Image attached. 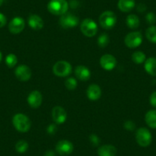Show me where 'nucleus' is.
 Segmentation results:
<instances>
[{"label": "nucleus", "instance_id": "nucleus-1", "mask_svg": "<svg viewBox=\"0 0 156 156\" xmlns=\"http://www.w3.org/2000/svg\"><path fill=\"white\" fill-rule=\"evenodd\" d=\"M12 124L15 129L19 133H27L31 129V121L23 113L16 114L12 118Z\"/></svg>", "mask_w": 156, "mask_h": 156}, {"label": "nucleus", "instance_id": "nucleus-2", "mask_svg": "<svg viewBox=\"0 0 156 156\" xmlns=\"http://www.w3.org/2000/svg\"><path fill=\"white\" fill-rule=\"evenodd\" d=\"M68 6L66 0H51L48 4V9L55 16H62L67 12Z\"/></svg>", "mask_w": 156, "mask_h": 156}, {"label": "nucleus", "instance_id": "nucleus-3", "mask_svg": "<svg viewBox=\"0 0 156 156\" xmlns=\"http://www.w3.org/2000/svg\"><path fill=\"white\" fill-rule=\"evenodd\" d=\"M100 26L106 30L112 29L116 23V16L112 11H105L99 18Z\"/></svg>", "mask_w": 156, "mask_h": 156}, {"label": "nucleus", "instance_id": "nucleus-4", "mask_svg": "<svg viewBox=\"0 0 156 156\" xmlns=\"http://www.w3.org/2000/svg\"><path fill=\"white\" fill-rule=\"evenodd\" d=\"M136 139L141 147H148L152 141V136L149 130L145 127L139 128L136 133Z\"/></svg>", "mask_w": 156, "mask_h": 156}, {"label": "nucleus", "instance_id": "nucleus-5", "mask_svg": "<svg viewBox=\"0 0 156 156\" xmlns=\"http://www.w3.org/2000/svg\"><path fill=\"white\" fill-rule=\"evenodd\" d=\"M72 72V66L66 61H59L53 66V73L56 76L65 77L70 75Z\"/></svg>", "mask_w": 156, "mask_h": 156}, {"label": "nucleus", "instance_id": "nucleus-6", "mask_svg": "<svg viewBox=\"0 0 156 156\" xmlns=\"http://www.w3.org/2000/svg\"><path fill=\"white\" fill-rule=\"evenodd\" d=\"M142 40H143V37H142V33L139 31H133V32L129 33L126 36L124 41H125V44L129 48H136L141 45Z\"/></svg>", "mask_w": 156, "mask_h": 156}, {"label": "nucleus", "instance_id": "nucleus-7", "mask_svg": "<svg viewBox=\"0 0 156 156\" xmlns=\"http://www.w3.org/2000/svg\"><path fill=\"white\" fill-rule=\"evenodd\" d=\"M59 23L61 26L64 29H70L78 25L79 19L74 14L66 12L65 14L61 16Z\"/></svg>", "mask_w": 156, "mask_h": 156}, {"label": "nucleus", "instance_id": "nucleus-8", "mask_svg": "<svg viewBox=\"0 0 156 156\" xmlns=\"http://www.w3.org/2000/svg\"><path fill=\"white\" fill-rule=\"evenodd\" d=\"M80 30L87 37H94L97 33V25L93 19H86L80 24Z\"/></svg>", "mask_w": 156, "mask_h": 156}, {"label": "nucleus", "instance_id": "nucleus-9", "mask_svg": "<svg viewBox=\"0 0 156 156\" xmlns=\"http://www.w3.org/2000/svg\"><path fill=\"white\" fill-rule=\"evenodd\" d=\"M56 151L61 156H66L71 154L73 151V145L70 141L62 139L56 145Z\"/></svg>", "mask_w": 156, "mask_h": 156}, {"label": "nucleus", "instance_id": "nucleus-10", "mask_svg": "<svg viewBox=\"0 0 156 156\" xmlns=\"http://www.w3.org/2000/svg\"><path fill=\"white\" fill-rule=\"evenodd\" d=\"M15 75L18 80L21 81H28L31 76V70L25 64H21L16 67L15 70Z\"/></svg>", "mask_w": 156, "mask_h": 156}, {"label": "nucleus", "instance_id": "nucleus-11", "mask_svg": "<svg viewBox=\"0 0 156 156\" xmlns=\"http://www.w3.org/2000/svg\"><path fill=\"white\" fill-rule=\"evenodd\" d=\"M25 26V20L21 17H15L9 24V30L12 34H19L22 32Z\"/></svg>", "mask_w": 156, "mask_h": 156}, {"label": "nucleus", "instance_id": "nucleus-12", "mask_svg": "<svg viewBox=\"0 0 156 156\" xmlns=\"http://www.w3.org/2000/svg\"><path fill=\"white\" fill-rule=\"evenodd\" d=\"M42 94L38 90H33L28 94L27 102L32 109H37L42 103Z\"/></svg>", "mask_w": 156, "mask_h": 156}, {"label": "nucleus", "instance_id": "nucleus-13", "mask_svg": "<svg viewBox=\"0 0 156 156\" xmlns=\"http://www.w3.org/2000/svg\"><path fill=\"white\" fill-rule=\"evenodd\" d=\"M52 119L57 124H63L67 119V112L63 107L56 106L52 109Z\"/></svg>", "mask_w": 156, "mask_h": 156}, {"label": "nucleus", "instance_id": "nucleus-14", "mask_svg": "<svg viewBox=\"0 0 156 156\" xmlns=\"http://www.w3.org/2000/svg\"><path fill=\"white\" fill-rule=\"evenodd\" d=\"M100 64L102 68L106 70H112L116 66V59L115 57L109 54H106L100 58Z\"/></svg>", "mask_w": 156, "mask_h": 156}, {"label": "nucleus", "instance_id": "nucleus-15", "mask_svg": "<svg viewBox=\"0 0 156 156\" xmlns=\"http://www.w3.org/2000/svg\"><path fill=\"white\" fill-rule=\"evenodd\" d=\"M102 95V90L100 86L96 83H93L88 87L87 90V96L88 99L93 101L99 100Z\"/></svg>", "mask_w": 156, "mask_h": 156}, {"label": "nucleus", "instance_id": "nucleus-16", "mask_svg": "<svg viewBox=\"0 0 156 156\" xmlns=\"http://www.w3.org/2000/svg\"><path fill=\"white\" fill-rule=\"evenodd\" d=\"M28 23L30 28L34 31H39L44 27V21L37 15H31L28 17Z\"/></svg>", "mask_w": 156, "mask_h": 156}, {"label": "nucleus", "instance_id": "nucleus-17", "mask_svg": "<svg viewBox=\"0 0 156 156\" xmlns=\"http://www.w3.org/2000/svg\"><path fill=\"white\" fill-rule=\"evenodd\" d=\"M75 75L78 80L87 81L90 78L91 73L88 67L83 65H79L75 68Z\"/></svg>", "mask_w": 156, "mask_h": 156}, {"label": "nucleus", "instance_id": "nucleus-18", "mask_svg": "<svg viewBox=\"0 0 156 156\" xmlns=\"http://www.w3.org/2000/svg\"><path fill=\"white\" fill-rule=\"evenodd\" d=\"M99 156H115L117 149L112 145H103L97 150Z\"/></svg>", "mask_w": 156, "mask_h": 156}, {"label": "nucleus", "instance_id": "nucleus-19", "mask_svg": "<svg viewBox=\"0 0 156 156\" xmlns=\"http://www.w3.org/2000/svg\"><path fill=\"white\" fill-rule=\"evenodd\" d=\"M135 5V0H119L118 2V8L123 12H129L134 9Z\"/></svg>", "mask_w": 156, "mask_h": 156}, {"label": "nucleus", "instance_id": "nucleus-20", "mask_svg": "<svg viewBox=\"0 0 156 156\" xmlns=\"http://www.w3.org/2000/svg\"><path fill=\"white\" fill-rule=\"evenodd\" d=\"M145 70L148 74L156 76V58H149L145 61Z\"/></svg>", "mask_w": 156, "mask_h": 156}, {"label": "nucleus", "instance_id": "nucleus-21", "mask_svg": "<svg viewBox=\"0 0 156 156\" xmlns=\"http://www.w3.org/2000/svg\"><path fill=\"white\" fill-rule=\"evenodd\" d=\"M145 120L147 126L151 129H156V109H151L145 114Z\"/></svg>", "mask_w": 156, "mask_h": 156}, {"label": "nucleus", "instance_id": "nucleus-22", "mask_svg": "<svg viewBox=\"0 0 156 156\" xmlns=\"http://www.w3.org/2000/svg\"><path fill=\"white\" fill-rule=\"evenodd\" d=\"M140 21L139 17L136 15L131 14L127 16L126 18V25L131 29H136L139 26Z\"/></svg>", "mask_w": 156, "mask_h": 156}, {"label": "nucleus", "instance_id": "nucleus-23", "mask_svg": "<svg viewBox=\"0 0 156 156\" xmlns=\"http://www.w3.org/2000/svg\"><path fill=\"white\" fill-rule=\"evenodd\" d=\"M145 36L150 42L156 44V26L151 25L148 27L145 31Z\"/></svg>", "mask_w": 156, "mask_h": 156}, {"label": "nucleus", "instance_id": "nucleus-24", "mask_svg": "<svg viewBox=\"0 0 156 156\" xmlns=\"http://www.w3.org/2000/svg\"><path fill=\"white\" fill-rule=\"evenodd\" d=\"M132 60L134 63L137 64H141L144 63L146 60V56H145V53L140 51L134 52L132 55Z\"/></svg>", "mask_w": 156, "mask_h": 156}, {"label": "nucleus", "instance_id": "nucleus-25", "mask_svg": "<svg viewBox=\"0 0 156 156\" xmlns=\"http://www.w3.org/2000/svg\"><path fill=\"white\" fill-rule=\"evenodd\" d=\"M109 37L106 33H103L100 34L97 39V44L100 48H104L109 44Z\"/></svg>", "mask_w": 156, "mask_h": 156}, {"label": "nucleus", "instance_id": "nucleus-26", "mask_svg": "<svg viewBox=\"0 0 156 156\" xmlns=\"http://www.w3.org/2000/svg\"><path fill=\"white\" fill-rule=\"evenodd\" d=\"M28 148H29V145H28V143L25 140H19L16 144V151L18 153H20V154L26 152Z\"/></svg>", "mask_w": 156, "mask_h": 156}, {"label": "nucleus", "instance_id": "nucleus-27", "mask_svg": "<svg viewBox=\"0 0 156 156\" xmlns=\"http://www.w3.org/2000/svg\"><path fill=\"white\" fill-rule=\"evenodd\" d=\"M18 62V58L14 54H9L5 58V64L9 68H12L16 65Z\"/></svg>", "mask_w": 156, "mask_h": 156}, {"label": "nucleus", "instance_id": "nucleus-28", "mask_svg": "<svg viewBox=\"0 0 156 156\" xmlns=\"http://www.w3.org/2000/svg\"><path fill=\"white\" fill-rule=\"evenodd\" d=\"M65 87L69 90H74L77 87V81L73 77L67 78L65 80Z\"/></svg>", "mask_w": 156, "mask_h": 156}, {"label": "nucleus", "instance_id": "nucleus-29", "mask_svg": "<svg viewBox=\"0 0 156 156\" xmlns=\"http://www.w3.org/2000/svg\"><path fill=\"white\" fill-rule=\"evenodd\" d=\"M147 23L149 25H154L156 22V16L153 12H148L145 16Z\"/></svg>", "mask_w": 156, "mask_h": 156}, {"label": "nucleus", "instance_id": "nucleus-30", "mask_svg": "<svg viewBox=\"0 0 156 156\" xmlns=\"http://www.w3.org/2000/svg\"><path fill=\"white\" fill-rule=\"evenodd\" d=\"M90 143L92 144L94 146H97V145H99V144H100V138L95 134H91L90 136Z\"/></svg>", "mask_w": 156, "mask_h": 156}, {"label": "nucleus", "instance_id": "nucleus-31", "mask_svg": "<svg viewBox=\"0 0 156 156\" xmlns=\"http://www.w3.org/2000/svg\"><path fill=\"white\" fill-rule=\"evenodd\" d=\"M124 128L126 129L129 130V131H133L136 128V124L133 122L132 120H127L124 123Z\"/></svg>", "mask_w": 156, "mask_h": 156}, {"label": "nucleus", "instance_id": "nucleus-32", "mask_svg": "<svg viewBox=\"0 0 156 156\" xmlns=\"http://www.w3.org/2000/svg\"><path fill=\"white\" fill-rule=\"evenodd\" d=\"M149 102L150 104L153 106V107L156 108V91L153 92L151 94L149 97Z\"/></svg>", "mask_w": 156, "mask_h": 156}, {"label": "nucleus", "instance_id": "nucleus-33", "mask_svg": "<svg viewBox=\"0 0 156 156\" xmlns=\"http://www.w3.org/2000/svg\"><path fill=\"white\" fill-rule=\"evenodd\" d=\"M47 131H48V133L51 135L55 134V133H56V131H57L56 125H55V124H51V125L48 127Z\"/></svg>", "mask_w": 156, "mask_h": 156}, {"label": "nucleus", "instance_id": "nucleus-34", "mask_svg": "<svg viewBox=\"0 0 156 156\" xmlns=\"http://www.w3.org/2000/svg\"><path fill=\"white\" fill-rule=\"evenodd\" d=\"M6 22H7L6 17H5L2 13H0V28L5 26Z\"/></svg>", "mask_w": 156, "mask_h": 156}, {"label": "nucleus", "instance_id": "nucleus-35", "mask_svg": "<svg viewBox=\"0 0 156 156\" xmlns=\"http://www.w3.org/2000/svg\"><path fill=\"white\" fill-rule=\"evenodd\" d=\"M146 5H144V4H139L137 7V10L139 12H143L146 10Z\"/></svg>", "mask_w": 156, "mask_h": 156}, {"label": "nucleus", "instance_id": "nucleus-36", "mask_svg": "<svg viewBox=\"0 0 156 156\" xmlns=\"http://www.w3.org/2000/svg\"><path fill=\"white\" fill-rule=\"evenodd\" d=\"M44 156H55V153L52 150H48L44 153Z\"/></svg>", "mask_w": 156, "mask_h": 156}, {"label": "nucleus", "instance_id": "nucleus-37", "mask_svg": "<svg viewBox=\"0 0 156 156\" xmlns=\"http://www.w3.org/2000/svg\"><path fill=\"white\" fill-rule=\"evenodd\" d=\"M2 59V52L0 51V62H1Z\"/></svg>", "mask_w": 156, "mask_h": 156}, {"label": "nucleus", "instance_id": "nucleus-38", "mask_svg": "<svg viewBox=\"0 0 156 156\" xmlns=\"http://www.w3.org/2000/svg\"><path fill=\"white\" fill-rule=\"evenodd\" d=\"M4 2V0H0V6L2 5V3H3Z\"/></svg>", "mask_w": 156, "mask_h": 156}]
</instances>
